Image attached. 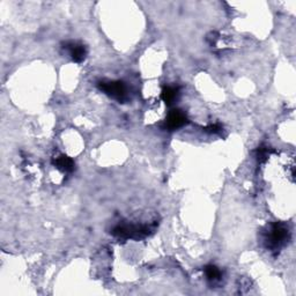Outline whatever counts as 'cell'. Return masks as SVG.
Instances as JSON below:
<instances>
[{"instance_id":"1","label":"cell","mask_w":296,"mask_h":296,"mask_svg":"<svg viewBox=\"0 0 296 296\" xmlns=\"http://www.w3.org/2000/svg\"><path fill=\"white\" fill-rule=\"evenodd\" d=\"M289 239L290 230L288 226L281 224V222H275V224H272L268 227V229L265 231L264 242H265V247L271 252L277 253L285 247Z\"/></svg>"},{"instance_id":"2","label":"cell","mask_w":296,"mask_h":296,"mask_svg":"<svg viewBox=\"0 0 296 296\" xmlns=\"http://www.w3.org/2000/svg\"><path fill=\"white\" fill-rule=\"evenodd\" d=\"M155 225H118L112 230L113 236L120 240H141L151 235Z\"/></svg>"},{"instance_id":"3","label":"cell","mask_w":296,"mask_h":296,"mask_svg":"<svg viewBox=\"0 0 296 296\" xmlns=\"http://www.w3.org/2000/svg\"><path fill=\"white\" fill-rule=\"evenodd\" d=\"M97 87L102 93L108 95L109 97L117 100L118 102H125L129 98V90L123 81L103 80L97 84Z\"/></svg>"},{"instance_id":"4","label":"cell","mask_w":296,"mask_h":296,"mask_svg":"<svg viewBox=\"0 0 296 296\" xmlns=\"http://www.w3.org/2000/svg\"><path fill=\"white\" fill-rule=\"evenodd\" d=\"M188 123V117L180 109H172L168 113L165 122V129L168 131H176L183 127Z\"/></svg>"},{"instance_id":"5","label":"cell","mask_w":296,"mask_h":296,"mask_svg":"<svg viewBox=\"0 0 296 296\" xmlns=\"http://www.w3.org/2000/svg\"><path fill=\"white\" fill-rule=\"evenodd\" d=\"M64 49L66 50L67 53L70 54V57L73 62L81 63L84 62L86 57H87V49H86L83 43L74 42V41H68L63 44Z\"/></svg>"},{"instance_id":"6","label":"cell","mask_w":296,"mask_h":296,"mask_svg":"<svg viewBox=\"0 0 296 296\" xmlns=\"http://www.w3.org/2000/svg\"><path fill=\"white\" fill-rule=\"evenodd\" d=\"M53 165L56 166L57 169H59L63 172H71L74 170L75 163L72 160L71 157H68L64 154H61L53 159Z\"/></svg>"},{"instance_id":"7","label":"cell","mask_w":296,"mask_h":296,"mask_svg":"<svg viewBox=\"0 0 296 296\" xmlns=\"http://www.w3.org/2000/svg\"><path fill=\"white\" fill-rule=\"evenodd\" d=\"M180 89L179 87H174V86H166L163 87L161 93V98L163 100L168 107L172 106L176 102V100L179 98Z\"/></svg>"},{"instance_id":"8","label":"cell","mask_w":296,"mask_h":296,"mask_svg":"<svg viewBox=\"0 0 296 296\" xmlns=\"http://www.w3.org/2000/svg\"><path fill=\"white\" fill-rule=\"evenodd\" d=\"M205 275H206V279L208 281L216 282L221 280L222 272L220 271V268L216 267L215 265H207L205 267Z\"/></svg>"},{"instance_id":"9","label":"cell","mask_w":296,"mask_h":296,"mask_svg":"<svg viewBox=\"0 0 296 296\" xmlns=\"http://www.w3.org/2000/svg\"><path fill=\"white\" fill-rule=\"evenodd\" d=\"M272 152H273V149L270 147H267V146H261V147H258V149L256 151L258 161L264 162L268 156H270V154Z\"/></svg>"},{"instance_id":"10","label":"cell","mask_w":296,"mask_h":296,"mask_svg":"<svg viewBox=\"0 0 296 296\" xmlns=\"http://www.w3.org/2000/svg\"><path fill=\"white\" fill-rule=\"evenodd\" d=\"M222 130V127L220 124H213V125H209L207 127H205V131L209 132V133H219Z\"/></svg>"}]
</instances>
